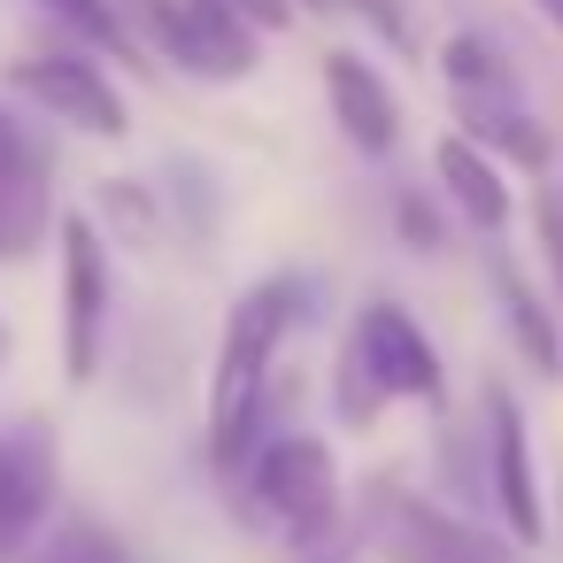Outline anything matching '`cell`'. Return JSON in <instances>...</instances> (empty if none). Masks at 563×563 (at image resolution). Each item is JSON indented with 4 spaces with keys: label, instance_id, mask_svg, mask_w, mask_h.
Returning <instances> with one entry per match:
<instances>
[{
    "label": "cell",
    "instance_id": "277c9868",
    "mask_svg": "<svg viewBox=\"0 0 563 563\" xmlns=\"http://www.w3.org/2000/svg\"><path fill=\"white\" fill-rule=\"evenodd\" d=\"M117 16L124 32H140L155 55H170L186 78H209V86H232L263 63L255 24L224 0H117Z\"/></svg>",
    "mask_w": 563,
    "mask_h": 563
},
{
    "label": "cell",
    "instance_id": "3957f363",
    "mask_svg": "<svg viewBox=\"0 0 563 563\" xmlns=\"http://www.w3.org/2000/svg\"><path fill=\"white\" fill-rule=\"evenodd\" d=\"M440 78H448V93H455L463 140H478L494 163H501V155H509V163H548V132L532 124L525 86H517V70L501 63L494 40L455 32V40L440 47Z\"/></svg>",
    "mask_w": 563,
    "mask_h": 563
},
{
    "label": "cell",
    "instance_id": "9c48e42d",
    "mask_svg": "<svg viewBox=\"0 0 563 563\" xmlns=\"http://www.w3.org/2000/svg\"><path fill=\"white\" fill-rule=\"evenodd\" d=\"M55 486H63V455H55V432L40 417L0 432V563H16L24 548H40Z\"/></svg>",
    "mask_w": 563,
    "mask_h": 563
},
{
    "label": "cell",
    "instance_id": "ffe728a7",
    "mask_svg": "<svg viewBox=\"0 0 563 563\" xmlns=\"http://www.w3.org/2000/svg\"><path fill=\"white\" fill-rule=\"evenodd\" d=\"M0 347H9V340H0Z\"/></svg>",
    "mask_w": 563,
    "mask_h": 563
},
{
    "label": "cell",
    "instance_id": "ac0fdd59",
    "mask_svg": "<svg viewBox=\"0 0 563 563\" xmlns=\"http://www.w3.org/2000/svg\"><path fill=\"white\" fill-rule=\"evenodd\" d=\"M224 9H240L255 32H286L294 24V0H224Z\"/></svg>",
    "mask_w": 563,
    "mask_h": 563
},
{
    "label": "cell",
    "instance_id": "2e32d148",
    "mask_svg": "<svg viewBox=\"0 0 563 563\" xmlns=\"http://www.w3.org/2000/svg\"><path fill=\"white\" fill-rule=\"evenodd\" d=\"M40 9L55 16V24H70L86 47H132V32H124V16H117V0H40Z\"/></svg>",
    "mask_w": 563,
    "mask_h": 563
},
{
    "label": "cell",
    "instance_id": "ba28073f",
    "mask_svg": "<svg viewBox=\"0 0 563 563\" xmlns=\"http://www.w3.org/2000/svg\"><path fill=\"white\" fill-rule=\"evenodd\" d=\"M9 93H24L40 117L70 124V132H93V140H124V93L101 78L93 55H16L9 63Z\"/></svg>",
    "mask_w": 563,
    "mask_h": 563
},
{
    "label": "cell",
    "instance_id": "8fae6325",
    "mask_svg": "<svg viewBox=\"0 0 563 563\" xmlns=\"http://www.w3.org/2000/svg\"><path fill=\"white\" fill-rule=\"evenodd\" d=\"M55 186H47V155L32 147V132L0 109V263H24L47 232H55Z\"/></svg>",
    "mask_w": 563,
    "mask_h": 563
},
{
    "label": "cell",
    "instance_id": "7c38bea8",
    "mask_svg": "<svg viewBox=\"0 0 563 563\" xmlns=\"http://www.w3.org/2000/svg\"><path fill=\"white\" fill-rule=\"evenodd\" d=\"M324 101H332V124H340V140L355 155H394L401 101H394V86H386V70L371 55H355V47L324 55Z\"/></svg>",
    "mask_w": 563,
    "mask_h": 563
},
{
    "label": "cell",
    "instance_id": "30bf717a",
    "mask_svg": "<svg viewBox=\"0 0 563 563\" xmlns=\"http://www.w3.org/2000/svg\"><path fill=\"white\" fill-rule=\"evenodd\" d=\"M486 486H494V509H501L509 540H517V548H532V540H540V525H548V509H540V478H532L525 409H517V394H509L501 378L486 386Z\"/></svg>",
    "mask_w": 563,
    "mask_h": 563
},
{
    "label": "cell",
    "instance_id": "8992f818",
    "mask_svg": "<svg viewBox=\"0 0 563 563\" xmlns=\"http://www.w3.org/2000/svg\"><path fill=\"white\" fill-rule=\"evenodd\" d=\"M55 255H63V371H70V386H93L109 317H117V271H109L93 217H78V209L55 224Z\"/></svg>",
    "mask_w": 563,
    "mask_h": 563
},
{
    "label": "cell",
    "instance_id": "5bb4252c",
    "mask_svg": "<svg viewBox=\"0 0 563 563\" xmlns=\"http://www.w3.org/2000/svg\"><path fill=\"white\" fill-rule=\"evenodd\" d=\"M486 271H494V294H501V324H509V340L548 371V378H563V332H555V317H548V301H540V286L494 247L486 255Z\"/></svg>",
    "mask_w": 563,
    "mask_h": 563
},
{
    "label": "cell",
    "instance_id": "5b68a950",
    "mask_svg": "<svg viewBox=\"0 0 563 563\" xmlns=\"http://www.w3.org/2000/svg\"><path fill=\"white\" fill-rule=\"evenodd\" d=\"M247 494H255V509H263L286 540H301V548H317V540L340 525V463H332V448H324L317 432H278V440H263V448L247 455Z\"/></svg>",
    "mask_w": 563,
    "mask_h": 563
},
{
    "label": "cell",
    "instance_id": "52a82bcc",
    "mask_svg": "<svg viewBox=\"0 0 563 563\" xmlns=\"http://www.w3.org/2000/svg\"><path fill=\"white\" fill-rule=\"evenodd\" d=\"M378 555L386 563H525L517 540L424 501V494H386L378 509Z\"/></svg>",
    "mask_w": 563,
    "mask_h": 563
},
{
    "label": "cell",
    "instance_id": "4fadbf2b",
    "mask_svg": "<svg viewBox=\"0 0 563 563\" xmlns=\"http://www.w3.org/2000/svg\"><path fill=\"white\" fill-rule=\"evenodd\" d=\"M432 170H440V186H448V201L478 224V232H501L509 224V178H501V163L478 147V140H463V132H448L440 140V155H432Z\"/></svg>",
    "mask_w": 563,
    "mask_h": 563
},
{
    "label": "cell",
    "instance_id": "6da1fadb",
    "mask_svg": "<svg viewBox=\"0 0 563 563\" xmlns=\"http://www.w3.org/2000/svg\"><path fill=\"white\" fill-rule=\"evenodd\" d=\"M301 324H309V278L301 271H271L232 301V317L217 332V363H209V463L224 478H240V463L255 455L271 363Z\"/></svg>",
    "mask_w": 563,
    "mask_h": 563
},
{
    "label": "cell",
    "instance_id": "9a60e30c",
    "mask_svg": "<svg viewBox=\"0 0 563 563\" xmlns=\"http://www.w3.org/2000/svg\"><path fill=\"white\" fill-rule=\"evenodd\" d=\"M32 563H124V540H117V525H101L93 509H63L55 532H40Z\"/></svg>",
    "mask_w": 563,
    "mask_h": 563
},
{
    "label": "cell",
    "instance_id": "7a4b0ae2",
    "mask_svg": "<svg viewBox=\"0 0 563 563\" xmlns=\"http://www.w3.org/2000/svg\"><path fill=\"white\" fill-rule=\"evenodd\" d=\"M332 401L340 417L363 432L386 417V401H440V347L417 332V317L401 301H363L347 340H340V371H332Z\"/></svg>",
    "mask_w": 563,
    "mask_h": 563
},
{
    "label": "cell",
    "instance_id": "d6986e66",
    "mask_svg": "<svg viewBox=\"0 0 563 563\" xmlns=\"http://www.w3.org/2000/svg\"><path fill=\"white\" fill-rule=\"evenodd\" d=\"M532 9H540V16H548V24L563 32V0H532Z\"/></svg>",
    "mask_w": 563,
    "mask_h": 563
},
{
    "label": "cell",
    "instance_id": "e0dca14e",
    "mask_svg": "<svg viewBox=\"0 0 563 563\" xmlns=\"http://www.w3.org/2000/svg\"><path fill=\"white\" fill-rule=\"evenodd\" d=\"M532 217H540V255H548V278L563 286V194H548V186H540V209H532Z\"/></svg>",
    "mask_w": 563,
    "mask_h": 563
}]
</instances>
